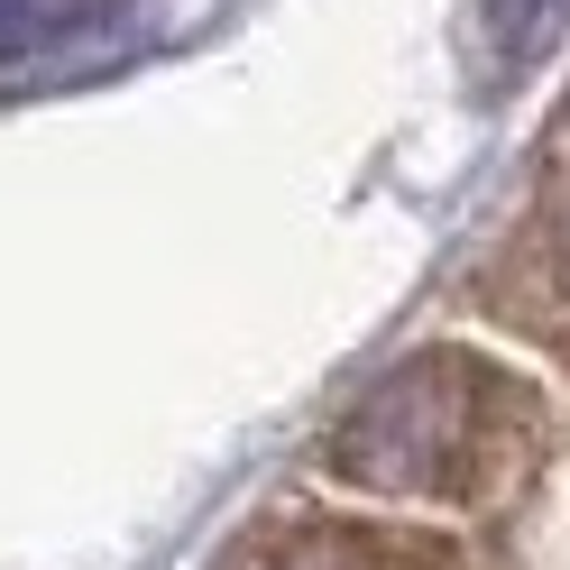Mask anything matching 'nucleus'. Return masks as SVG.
<instances>
[{"instance_id": "nucleus-1", "label": "nucleus", "mask_w": 570, "mask_h": 570, "mask_svg": "<svg viewBox=\"0 0 570 570\" xmlns=\"http://www.w3.org/2000/svg\"><path fill=\"white\" fill-rule=\"evenodd\" d=\"M543 442L533 396L479 360V350H414L360 405L332 423V479L368 497H451V507H497L515 497Z\"/></svg>"}, {"instance_id": "nucleus-2", "label": "nucleus", "mask_w": 570, "mask_h": 570, "mask_svg": "<svg viewBox=\"0 0 570 570\" xmlns=\"http://www.w3.org/2000/svg\"><path fill=\"white\" fill-rule=\"evenodd\" d=\"M101 0H0V47H38L65 19H92Z\"/></svg>"}, {"instance_id": "nucleus-3", "label": "nucleus", "mask_w": 570, "mask_h": 570, "mask_svg": "<svg viewBox=\"0 0 570 570\" xmlns=\"http://www.w3.org/2000/svg\"><path fill=\"white\" fill-rule=\"evenodd\" d=\"M552 10H561V0H488V28H497L507 47H533V38L552 28Z\"/></svg>"}]
</instances>
